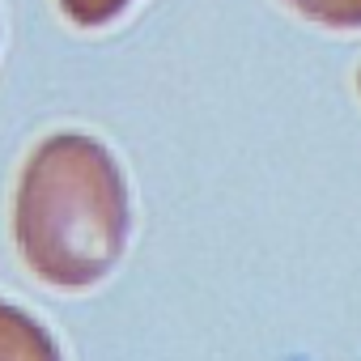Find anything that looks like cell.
Returning a JSON list of instances; mask_svg holds the SVG:
<instances>
[{"mask_svg":"<svg viewBox=\"0 0 361 361\" xmlns=\"http://www.w3.org/2000/svg\"><path fill=\"white\" fill-rule=\"evenodd\" d=\"M119 188L111 161L77 136L51 140L26 183L22 230L30 259L60 281L98 276L119 247Z\"/></svg>","mask_w":361,"mask_h":361,"instance_id":"1","label":"cell"},{"mask_svg":"<svg viewBox=\"0 0 361 361\" xmlns=\"http://www.w3.org/2000/svg\"><path fill=\"white\" fill-rule=\"evenodd\" d=\"M132 0H60V13L77 26H106L115 22Z\"/></svg>","mask_w":361,"mask_h":361,"instance_id":"4","label":"cell"},{"mask_svg":"<svg viewBox=\"0 0 361 361\" xmlns=\"http://www.w3.org/2000/svg\"><path fill=\"white\" fill-rule=\"evenodd\" d=\"M285 5L327 30H361V0H285Z\"/></svg>","mask_w":361,"mask_h":361,"instance_id":"3","label":"cell"},{"mask_svg":"<svg viewBox=\"0 0 361 361\" xmlns=\"http://www.w3.org/2000/svg\"><path fill=\"white\" fill-rule=\"evenodd\" d=\"M0 361H51L43 336L18 314L0 310Z\"/></svg>","mask_w":361,"mask_h":361,"instance_id":"2","label":"cell"}]
</instances>
